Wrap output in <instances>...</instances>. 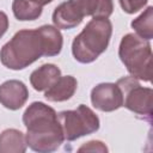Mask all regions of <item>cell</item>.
I'll return each mask as SVG.
<instances>
[{
  "label": "cell",
  "mask_w": 153,
  "mask_h": 153,
  "mask_svg": "<svg viewBox=\"0 0 153 153\" xmlns=\"http://www.w3.org/2000/svg\"><path fill=\"white\" fill-rule=\"evenodd\" d=\"M27 145L25 134L18 129L8 128L0 134V153H24Z\"/></svg>",
  "instance_id": "cell-13"
},
{
  "label": "cell",
  "mask_w": 153,
  "mask_h": 153,
  "mask_svg": "<svg viewBox=\"0 0 153 153\" xmlns=\"http://www.w3.org/2000/svg\"><path fill=\"white\" fill-rule=\"evenodd\" d=\"M54 26L59 30H71L81 24L84 17L78 12L71 0H67L55 7L51 16Z\"/></svg>",
  "instance_id": "cell-9"
},
{
  "label": "cell",
  "mask_w": 153,
  "mask_h": 153,
  "mask_svg": "<svg viewBox=\"0 0 153 153\" xmlns=\"http://www.w3.org/2000/svg\"><path fill=\"white\" fill-rule=\"evenodd\" d=\"M118 57L130 76L151 81L152 78V45L149 41L136 33H127L122 37L118 47Z\"/></svg>",
  "instance_id": "cell-4"
},
{
  "label": "cell",
  "mask_w": 153,
  "mask_h": 153,
  "mask_svg": "<svg viewBox=\"0 0 153 153\" xmlns=\"http://www.w3.org/2000/svg\"><path fill=\"white\" fill-rule=\"evenodd\" d=\"M38 29L45 43V56L51 57L59 55L63 47V37L60 30L54 25H42Z\"/></svg>",
  "instance_id": "cell-14"
},
{
  "label": "cell",
  "mask_w": 153,
  "mask_h": 153,
  "mask_svg": "<svg viewBox=\"0 0 153 153\" xmlns=\"http://www.w3.org/2000/svg\"><path fill=\"white\" fill-rule=\"evenodd\" d=\"M61 76V69L54 63H44L32 71L30 74V84L31 86L38 91L48 90L59 78Z\"/></svg>",
  "instance_id": "cell-12"
},
{
  "label": "cell",
  "mask_w": 153,
  "mask_h": 153,
  "mask_svg": "<svg viewBox=\"0 0 153 153\" xmlns=\"http://www.w3.org/2000/svg\"><path fill=\"white\" fill-rule=\"evenodd\" d=\"M27 98L29 90L20 80L12 79L0 85V104L8 110H19Z\"/></svg>",
  "instance_id": "cell-8"
},
{
  "label": "cell",
  "mask_w": 153,
  "mask_h": 153,
  "mask_svg": "<svg viewBox=\"0 0 153 153\" xmlns=\"http://www.w3.org/2000/svg\"><path fill=\"white\" fill-rule=\"evenodd\" d=\"M108 151L109 149H108L106 145L100 140H91L88 142H85L84 145H81L78 148V152H100V153H105Z\"/></svg>",
  "instance_id": "cell-18"
},
{
  "label": "cell",
  "mask_w": 153,
  "mask_h": 153,
  "mask_svg": "<svg viewBox=\"0 0 153 153\" xmlns=\"http://www.w3.org/2000/svg\"><path fill=\"white\" fill-rule=\"evenodd\" d=\"M112 35L109 18H92L72 43L73 57L80 63L96 61L108 48Z\"/></svg>",
  "instance_id": "cell-3"
},
{
  "label": "cell",
  "mask_w": 153,
  "mask_h": 153,
  "mask_svg": "<svg viewBox=\"0 0 153 153\" xmlns=\"http://www.w3.org/2000/svg\"><path fill=\"white\" fill-rule=\"evenodd\" d=\"M123 93V106L142 118L151 121L153 112V90L143 87L137 79L123 76L116 82Z\"/></svg>",
  "instance_id": "cell-6"
},
{
  "label": "cell",
  "mask_w": 153,
  "mask_h": 153,
  "mask_svg": "<svg viewBox=\"0 0 153 153\" xmlns=\"http://www.w3.org/2000/svg\"><path fill=\"white\" fill-rule=\"evenodd\" d=\"M23 124L26 128V145L35 152H54L65 141L56 111L43 102H33L25 109Z\"/></svg>",
  "instance_id": "cell-1"
},
{
  "label": "cell",
  "mask_w": 153,
  "mask_h": 153,
  "mask_svg": "<svg viewBox=\"0 0 153 153\" xmlns=\"http://www.w3.org/2000/svg\"><path fill=\"white\" fill-rule=\"evenodd\" d=\"M76 87L78 80L73 75H61L48 90L44 91V97L49 102H66L74 96Z\"/></svg>",
  "instance_id": "cell-10"
},
{
  "label": "cell",
  "mask_w": 153,
  "mask_h": 153,
  "mask_svg": "<svg viewBox=\"0 0 153 153\" xmlns=\"http://www.w3.org/2000/svg\"><path fill=\"white\" fill-rule=\"evenodd\" d=\"M57 118L61 124L65 140L67 141H74L79 137L93 134L100 127L99 117L85 104H80L75 110H65L59 112Z\"/></svg>",
  "instance_id": "cell-5"
},
{
  "label": "cell",
  "mask_w": 153,
  "mask_h": 153,
  "mask_svg": "<svg viewBox=\"0 0 153 153\" xmlns=\"http://www.w3.org/2000/svg\"><path fill=\"white\" fill-rule=\"evenodd\" d=\"M82 17L109 18L114 12L112 0H71Z\"/></svg>",
  "instance_id": "cell-11"
},
{
  "label": "cell",
  "mask_w": 153,
  "mask_h": 153,
  "mask_svg": "<svg viewBox=\"0 0 153 153\" xmlns=\"http://www.w3.org/2000/svg\"><path fill=\"white\" fill-rule=\"evenodd\" d=\"M118 2H120L121 8L126 13L133 14L142 10L147 5L148 0H118Z\"/></svg>",
  "instance_id": "cell-17"
},
{
  "label": "cell",
  "mask_w": 153,
  "mask_h": 153,
  "mask_svg": "<svg viewBox=\"0 0 153 153\" xmlns=\"http://www.w3.org/2000/svg\"><path fill=\"white\" fill-rule=\"evenodd\" d=\"M10 22H8V17L5 12L0 11V38L6 33L7 29H8Z\"/></svg>",
  "instance_id": "cell-19"
},
{
  "label": "cell",
  "mask_w": 153,
  "mask_h": 153,
  "mask_svg": "<svg viewBox=\"0 0 153 153\" xmlns=\"http://www.w3.org/2000/svg\"><path fill=\"white\" fill-rule=\"evenodd\" d=\"M130 26L139 37L151 41L153 38V6H148L130 23Z\"/></svg>",
  "instance_id": "cell-16"
},
{
  "label": "cell",
  "mask_w": 153,
  "mask_h": 153,
  "mask_svg": "<svg viewBox=\"0 0 153 153\" xmlns=\"http://www.w3.org/2000/svg\"><path fill=\"white\" fill-rule=\"evenodd\" d=\"M93 108L103 112H112L123 106V93L115 82H100L91 90Z\"/></svg>",
  "instance_id": "cell-7"
},
{
  "label": "cell",
  "mask_w": 153,
  "mask_h": 153,
  "mask_svg": "<svg viewBox=\"0 0 153 153\" xmlns=\"http://www.w3.org/2000/svg\"><path fill=\"white\" fill-rule=\"evenodd\" d=\"M45 43L39 29L19 30L0 49L1 63L12 71H20L42 56H45Z\"/></svg>",
  "instance_id": "cell-2"
},
{
  "label": "cell",
  "mask_w": 153,
  "mask_h": 153,
  "mask_svg": "<svg viewBox=\"0 0 153 153\" xmlns=\"http://www.w3.org/2000/svg\"><path fill=\"white\" fill-rule=\"evenodd\" d=\"M30 1H32V2H35L36 5H38V6H41V7H43V6L48 5V4H50L53 0H30Z\"/></svg>",
  "instance_id": "cell-20"
},
{
  "label": "cell",
  "mask_w": 153,
  "mask_h": 153,
  "mask_svg": "<svg viewBox=\"0 0 153 153\" xmlns=\"http://www.w3.org/2000/svg\"><path fill=\"white\" fill-rule=\"evenodd\" d=\"M43 7L36 5L30 0H13L12 12L13 16L20 22L36 20L41 17Z\"/></svg>",
  "instance_id": "cell-15"
}]
</instances>
